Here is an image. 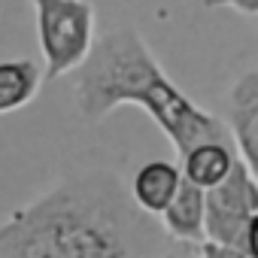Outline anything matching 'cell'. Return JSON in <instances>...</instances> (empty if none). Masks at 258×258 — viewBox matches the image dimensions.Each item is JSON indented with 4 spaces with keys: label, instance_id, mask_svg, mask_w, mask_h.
I'll return each instance as SVG.
<instances>
[{
    "label": "cell",
    "instance_id": "4",
    "mask_svg": "<svg viewBox=\"0 0 258 258\" xmlns=\"http://www.w3.org/2000/svg\"><path fill=\"white\" fill-rule=\"evenodd\" d=\"M258 216V182L246 161L237 158L231 173L207 188V240L246 252V234Z\"/></svg>",
    "mask_w": 258,
    "mask_h": 258
},
{
    "label": "cell",
    "instance_id": "10",
    "mask_svg": "<svg viewBox=\"0 0 258 258\" xmlns=\"http://www.w3.org/2000/svg\"><path fill=\"white\" fill-rule=\"evenodd\" d=\"M246 255H249V258H258V216L252 219L249 234H246Z\"/></svg>",
    "mask_w": 258,
    "mask_h": 258
},
{
    "label": "cell",
    "instance_id": "3",
    "mask_svg": "<svg viewBox=\"0 0 258 258\" xmlns=\"http://www.w3.org/2000/svg\"><path fill=\"white\" fill-rule=\"evenodd\" d=\"M46 82L79 70L94 49V7L88 0H31Z\"/></svg>",
    "mask_w": 258,
    "mask_h": 258
},
{
    "label": "cell",
    "instance_id": "6",
    "mask_svg": "<svg viewBox=\"0 0 258 258\" xmlns=\"http://www.w3.org/2000/svg\"><path fill=\"white\" fill-rule=\"evenodd\" d=\"M158 219H161L164 231L173 240L201 246L207 240V188L198 185V182H191L182 173V182H179L176 198L170 201V207Z\"/></svg>",
    "mask_w": 258,
    "mask_h": 258
},
{
    "label": "cell",
    "instance_id": "5",
    "mask_svg": "<svg viewBox=\"0 0 258 258\" xmlns=\"http://www.w3.org/2000/svg\"><path fill=\"white\" fill-rule=\"evenodd\" d=\"M231 134L240 158L258 182V73H246L231 91Z\"/></svg>",
    "mask_w": 258,
    "mask_h": 258
},
{
    "label": "cell",
    "instance_id": "2",
    "mask_svg": "<svg viewBox=\"0 0 258 258\" xmlns=\"http://www.w3.org/2000/svg\"><path fill=\"white\" fill-rule=\"evenodd\" d=\"M73 94L85 121H103L124 103L140 106L164 131L179 158L201 143H234L231 124L179 91L146 43L127 28L109 31L94 43L91 55L76 70Z\"/></svg>",
    "mask_w": 258,
    "mask_h": 258
},
{
    "label": "cell",
    "instance_id": "7",
    "mask_svg": "<svg viewBox=\"0 0 258 258\" xmlns=\"http://www.w3.org/2000/svg\"><path fill=\"white\" fill-rule=\"evenodd\" d=\"M179 182H182V167H176L173 161H146L143 167H137L131 179V195L146 213L161 216L176 198Z\"/></svg>",
    "mask_w": 258,
    "mask_h": 258
},
{
    "label": "cell",
    "instance_id": "8",
    "mask_svg": "<svg viewBox=\"0 0 258 258\" xmlns=\"http://www.w3.org/2000/svg\"><path fill=\"white\" fill-rule=\"evenodd\" d=\"M43 82L46 73H40V64H34L31 58L0 61V115L28 106L43 88Z\"/></svg>",
    "mask_w": 258,
    "mask_h": 258
},
{
    "label": "cell",
    "instance_id": "11",
    "mask_svg": "<svg viewBox=\"0 0 258 258\" xmlns=\"http://www.w3.org/2000/svg\"><path fill=\"white\" fill-rule=\"evenodd\" d=\"M198 258H207V255H204V249H201V255H198Z\"/></svg>",
    "mask_w": 258,
    "mask_h": 258
},
{
    "label": "cell",
    "instance_id": "9",
    "mask_svg": "<svg viewBox=\"0 0 258 258\" xmlns=\"http://www.w3.org/2000/svg\"><path fill=\"white\" fill-rule=\"evenodd\" d=\"M237 158L240 155L234 152V143H219V140L201 143L188 155H182V173L191 182H198L204 188H213V185H219L231 173Z\"/></svg>",
    "mask_w": 258,
    "mask_h": 258
},
{
    "label": "cell",
    "instance_id": "1",
    "mask_svg": "<svg viewBox=\"0 0 258 258\" xmlns=\"http://www.w3.org/2000/svg\"><path fill=\"white\" fill-rule=\"evenodd\" d=\"M170 240L109 167L64 176L0 222V258H161Z\"/></svg>",
    "mask_w": 258,
    "mask_h": 258
}]
</instances>
